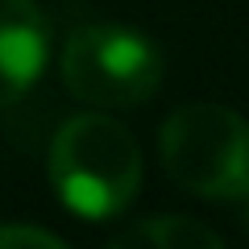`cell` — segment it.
<instances>
[{
    "mask_svg": "<svg viewBox=\"0 0 249 249\" xmlns=\"http://www.w3.org/2000/svg\"><path fill=\"white\" fill-rule=\"evenodd\" d=\"M62 83L91 108H133L162 83V50L129 25H79L62 46Z\"/></svg>",
    "mask_w": 249,
    "mask_h": 249,
    "instance_id": "obj_3",
    "label": "cell"
},
{
    "mask_svg": "<svg viewBox=\"0 0 249 249\" xmlns=\"http://www.w3.org/2000/svg\"><path fill=\"white\" fill-rule=\"evenodd\" d=\"M116 245H154V249H224V237L191 216H158L150 224H137Z\"/></svg>",
    "mask_w": 249,
    "mask_h": 249,
    "instance_id": "obj_5",
    "label": "cell"
},
{
    "mask_svg": "<svg viewBox=\"0 0 249 249\" xmlns=\"http://www.w3.org/2000/svg\"><path fill=\"white\" fill-rule=\"evenodd\" d=\"M162 166L204 199H249V121L224 104H183L162 124Z\"/></svg>",
    "mask_w": 249,
    "mask_h": 249,
    "instance_id": "obj_2",
    "label": "cell"
},
{
    "mask_svg": "<svg viewBox=\"0 0 249 249\" xmlns=\"http://www.w3.org/2000/svg\"><path fill=\"white\" fill-rule=\"evenodd\" d=\"M50 183L75 216L108 220L142 187V150L108 112L71 116L50 145Z\"/></svg>",
    "mask_w": 249,
    "mask_h": 249,
    "instance_id": "obj_1",
    "label": "cell"
},
{
    "mask_svg": "<svg viewBox=\"0 0 249 249\" xmlns=\"http://www.w3.org/2000/svg\"><path fill=\"white\" fill-rule=\"evenodd\" d=\"M0 249H62V237L37 224H0Z\"/></svg>",
    "mask_w": 249,
    "mask_h": 249,
    "instance_id": "obj_6",
    "label": "cell"
},
{
    "mask_svg": "<svg viewBox=\"0 0 249 249\" xmlns=\"http://www.w3.org/2000/svg\"><path fill=\"white\" fill-rule=\"evenodd\" d=\"M46 67V21L34 0H0V108L17 104Z\"/></svg>",
    "mask_w": 249,
    "mask_h": 249,
    "instance_id": "obj_4",
    "label": "cell"
}]
</instances>
